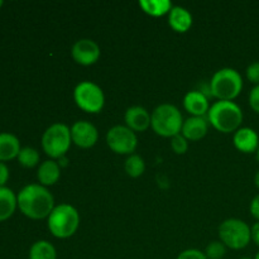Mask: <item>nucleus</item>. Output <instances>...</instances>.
I'll list each match as a JSON object with an SVG mask.
<instances>
[{
  "mask_svg": "<svg viewBox=\"0 0 259 259\" xmlns=\"http://www.w3.org/2000/svg\"><path fill=\"white\" fill-rule=\"evenodd\" d=\"M17 200L22 214L33 220L46 219L55 209L53 195L47 187L39 184H30L23 187L17 195Z\"/></svg>",
  "mask_w": 259,
  "mask_h": 259,
  "instance_id": "nucleus-1",
  "label": "nucleus"
},
{
  "mask_svg": "<svg viewBox=\"0 0 259 259\" xmlns=\"http://www.w3.org/2000/svg\"><path fill=\"white\" fill-rule=\"evenodd\" d=\"M206 119L220 133H235L243 123V111L234 101L218 100L210 106Z\"/></svg>",
  "mask_w": 259,
  "mask_h": 259,
  "instance_id": "nucleus-2",
  "label": "nucleus"
},
{
  "mask_svg": "<svg viewBox=\"0 0 259 259\" xmlns=\"http://www.w3.org/2000/svg\"><path fill=\"white\" fill-rule=\"evenodd\" d=\"M184 116L177 106L172 104H161L151 114V126L154 133L163 138H174L181 134Z\"/></svg>",
  "mask_w": 259,
  "mask_h": 259,
  "instance_id": "nucleus-3",
  "label": "nucleus"
},
{
  "mask_svg": "<svg viewBox=\"0 0 259 259\" xmlns=\"http://www.w3.org/2000/svg\"><path fill=\"white\" fill-rule=\"evenodd\" d=\"M47 225L53 237L67 239L77 232L80 227V214L72 205L60 204L55 206L47 218Z\"/></svg>",
  "mask_w": 259,
  "mask_h": 259,
  "instance_id": "nucleus-4",
  "label": "nucleus"
},
{
  "mask_svg": "<svg viewBox=\"0 0 259 259\" xmlns=\"http://www.w3.org/2000/svg\"><path fill=\"white\" fill-rule=\"evenodd\" d=\"M243 90V77L235 68H220L210 81V93L222 101H233Z\"/></svg>",
  "mask_w": 259,
  "mask_h": 259,
  "instance_id": "nucleus-5",
  "label": "nucleus"
},
{
  "mask_svg": "<svg viewBox=\"0 0 259 259\" xmlns=\"http://www.w3.org/2000/svg\"><path fill=\"white\" fill-rule=\"evenodd\" d=\"M72 144L71 128L63 123H55L46 129L42 136V148L52 159H60L70 151Z\"/></svg>",
  "mask_w": 259,
  "mask_h": 259,
  "instance_id": "nucleus-6",
  "label": "nucleus"
},
{
  "mask_svg": "<svg viewBox=\"0 0 259 259\" xmlns=\"http://www.w3.org/2000/svg\"><path fill=\"white\" fill-rule=\"evenodd\" d=\"M220 242L230 249H244L252 240V228L240 219H227L219 225Z\"/></svg>",
  "mask_w": 259,
  "mask_h": 259,
  "instance_id": "nucleus-7",
  "label": "nucleus"
},
{
  "mask_svg": "<svg viewBox=\"0 0 259 259\" xmlns=\"http://www.w3.org/2000/svg\"><path fill=\"white\" fill-rule=\"evenodd\" d=\"M73 100L77 108L89 114H98L105 105L103 89L93 81H81L73 90Z\"/></svg>",
  "mask_w": 259,
  "mask_h": 259,
  "instance_id": "nucleus-8",
  "label": "nucleus"
},
{
  "mask_svg": "<svg viewBox=\"0 0 259 259\" xmlns=\"http://www.w3.org/2000/svg\"><path fill=\"white\" fill-rule=\"evenodd\" d=\"M106 144L116 154H133L138 146L137 134L126 125H115L106 133Z\"/></svg>",
  "mask_w": 259,
  "mask_h": 259,
  "instance_id": "nucleus-9",
  "label": "nucleus"
},
{
  "mask_svg": "<svg viewBox=\"0 0 259 259\" xmlns=\"http://www.w3.org/2000/svg\"><path fill=\"white\" fill-rule=\"evenodd\" d=\"M73 61L81 66H91L96 63L100 58L101 50L100 46L93 39L82 38L75 42L71 50Z\"/></svg>",
  "mask_w": 259,
  "mask_h": 259,
  "instance_id": "nucleus-10",
  "label": "nucleus"
},
{
  "mask_svg": "<svg viewBox=\"0 0 259 259\" xmlns=\"http://www.w3.org/2000/svg\"><path fill=\"white\" fill-rule=\"evenodd\" d=\"M71 138L75 146L88 149L96 144L99 139V132L90 121L78 120L71 126Z\"/></svg>",
  "mask_w": 259,
  "mask_h": 259,
  "instance_id": "nucleus-11",
  "label": "nucleus"
},
{
  "mask_svg": "<svg viewBox=\"0 0 259 259\" xmlns=\"http://www.w3.org/2000/svg\"><path fill=\"white\" fill-rule=\"evenodd\" d=\"M233 143L235 148L242 153H254L259 148V136L254 129L240 126L233 136Z\"/></svg>",
  "mask_w": 259,
  "mask_h": 259,
  "instance_id": "nucleus-12",
  "label": "nucleus"
},
{
  "mask_svg": "<svg viewBox=\"0 0 259 259\" xmlns=\"http://www.w3.org/2000/svg\"><path fill=\"white\" fill-rule=\"evenodd\" d=\"M124 120H125V125L134 133L146 132L151 126V114L143 106L134 105L126 109Z\"/></svg>",
  "mask_w": 259,
  "mask_h": 259,
  "instance_id": "nucleus-13",
  "label": "nucleus"
},
{
  "mask_svg": "<svg viewBox=\"0 0 259 259\" xmlns=\"http://www.w3.org/2000/svg\"><path fill=\"white\" fill-rule=\"evenodd\" d=\"M209 131V121L205 116H190L184 121L181 134L191 142H197L204 138Z\"/></svg>",
  "mask_w": 259,
  "mask_h": 259,
  "instance_id": "nucleus-14",
  "label": "nucleus"
},
{
  "mask_svg": "<svg viewBox=\"0 0 259 259\" xmlns=\"http://www.w3.org/2000/svg\"><path fill=\"white\" fill-rule=\"evenodd\" d=\"M185 110L191 116H205L207 115L210 105L206 95L202 91H189L184 98Z\"/></svg>",
  "mask_w": 259,
  "mask_h": 259,
  "instance_id": "nucleus-15",
  "label": "nucleus"
},
{
  "mask_svg": "<svg viewBox=\"0 0 259 259\" xmlns=\"http://www.w3.org/2000/svg\"><path fill=\"white\" fill-rule=\"evenodd\" d=\"M61 177V167L55 159H47L38 167L37 179L39 185L48 187L53 186Z\"/></svg>",
  "mask_w": 259,
  "mask_h": 259,
  "instance_id": "nucleus-16",
  "label": "nucleus"
},
{
  "mask_svg": "<svg viewBox=\"0 0 259 259\" xmlns=\"http://www.w3.org/2000/svg\"><path fill=\"white\" fill-rule=\"evenodd\" d=\"M168 24L175 32L186 33L192 25V15L186 8L174 7L168 13Z\"/></svg>",
  "mask_w": 259,
  "mask_h": 259,
  "instance_id": "nucleus-17",
  "label": "nucleus"
},
{
  "mask_svg": "<svg viewBox=\"0 0 259 259\" xmlns=\"http://www.w3.org/2000/svg\"><path fill=\"white\" fill-rule=\"evenodd\" d=\"M20 149V142L14 134L0 133V162L17 158Z\"/></svg>",
  "mask_w": 259,
  "mask_h": 259,
  "instance_id": "nucleus-18",
  "label": "nucleus"
},
{
  "mask_svg": "<svg viewBox=\"0 0 259 259\" xmlns=\"http://www.w3.org/2000/svg\"><path fill=\"white\" fill-rule=\"evenodd\" d=\"M18 206L17 195L7 186L0 187V222L8 220Z\"/></svg>",
  "mask_w": 259,
  "mask_h": 259,
  "instance_id": "nucleus-19",
  "label": "nucleus"
},
{
  "mask_svg": "<svg viewBox=\"0 0 259 259\" xmlns=\"http://www.w3.org/2000/svg\"><path fill=\"white\" fill-rule=\"evenodd\" d=\"M139 7L146 14L151 17H163L174 8L169 0H141Z\"/></svg>",
  "mask_w": 259,
  "mask_h": 259,
  "instance_id": "nucleus-20",
  "label": "nucleus"
},
{
  "mask_svg": "<svg viewBox=\"0 0 259 259\" xmlns=\"http://www.w3.org/2000/svg\"><path fill=\"white\" fill-rule=\"evenodd\" d=\"M29 259H57V252L52 243L38 240L30 247Z\"/></svg>",
  "mask_w": 259,
  "mask_h": 259,
  "instance_id": "nucleus-21",
  "label": "nucleus"
},
{
  "mask_svg": "<svg viewBox=\"0 0 259 259\" xmlns=\"http://www.w3.org/2000/svg\"><path fill=\"white\" fill-rule=\"evenodd\" d=\"M124 169H125L128 176L133 177V179H138L146 171L144 159L141 156H138V154H131L126 158L125 164H124Z\"/></svg>",
  "mask_w": 259,
  "mask_h": 259,
  "instance_id": "nucleus-22",
  "label": "nucleus"
},
{
  "mask_svg": "<svg viewBox=\"0 0 259 259\" xmlns=\"http://www.w3.org/2000/svg\"><path fill=\"white\" fill-rule=\"evenodd\" d=\"M17 158L18 162L27 168H32L39 163V153H38L37 149L32 148V147H24V148L20 149Z\"/></svg>",
  "mask_w": 259,
  "mask_h": 259,
  "instance_id": "nucleus-23",
  "label": "nucleus"
},
{
  "mask_svg": "<svg viewBox=\"0 0 259 259\" xmlns=\"http://www.w3.org/2000/svg\"><path fill=\"white\" fill-rule=\"evenodd\" d=\"M204 253L207 259H223L227 254V247L220 240H215L207 244Z\"/></svg>",
  "mask_w": 259,
  "mask_h": 259,
  "instance_id": "nucleus-24",
  "label": "nucleus"
},
{
  "mask_svg": "<svg viewBox=\"0 0 259 259\" xmlns=\"http://www.w3.org/2000/svg\"><path fill=\"white\" fill-rule=\"evenodd\" d=\"M171 148L176 154H185L189 149V141L182 134H177L171 138Z\"/></svg>",
  "mask_w": 259,
  "mask_h": 259,
  "instance_id": "nucleus-25",
  "label": "nucleus"
},
{
  "mask_svg": "<svg viewBox=\"0 0 259 259\" xmlns=\"http://www.w3.org/2000/svg\"><path fill=\"white\" fill-rule=\"evenodd\" d=\"M247 78L249 82L259 85V61L250 63L247 67Z\"/></svg>",
  "mask_w": 259,
  "mask_h": 259,
  "instance_id": "nucleus-26",
  "label": "nucleus"
},
{
  "mask_svg": "<svg viewBox=\"0 0 259 259\" xmlns=\"http://www.w3.org/2000/svg\"><path fill=\"white\" fill-rule=\"evenodd\" d=\"M176 259H207V258L204 252H201V250L199 249H195V248H191V249H186L184 250V252L180 253Z\"/></svg>",
  "mask_w": 259,
  "mask_h": 259,
  "instance_id": "nucleus-27",
  "label": "nucleus"
},
{
  "mask_svg": "<svg viewBox=\"0 0 259 259\" xmlns=\"http://www.w3.org/2000/svg\"><path fill=\"white\" fill-rule=\"evenodd\" d=\"M249 105L253 111L259 114V85L254 86L249 93Z\"/></svg>",
  "mask_w": 259,
  "mask_h": 259,
  "instance_id": "nucleus-28",
  "label": "nucleus"
},
{
  "mask_svg": "<svg viewBox=\"0 0 259 259\" xmlns=\"http://www.w3.org/2000/svg\"><path fill=\"white\" fill-rule=\"evenodd\" d=\"M8 180H9V168L4 162H0V187L5 186Z\"/></svg>",
  "mask_w": 259,
  "mask_h": 259,
  "instance_id": "nucleus-29",
  "label": "nucleus"
},
{
  "mask_svg": "<svg viewBox=\"0 0 259 259\" xmlns=\"http://www.w3.org/2000/svg\"><path fill=\"white\" fill-rule=\"evenodd\" d=\"M249 210H250V214H252V217L259 222V194L252 200V202H250Z\"/></svg>",
  "mask_w": 259,
  "mask_h": 259,
  "instance_id": "nucleus-30",
  "label": "nucleus"
},
{
  "mask_svg": "<svg viewBox=\"0 0 259 259\" xmlns=\"http://www.w3.org/2000/svg\"><path fill=\"white\" fill-rule=\"evenodd\" d=\"M252 240L259 247V222L252 227Z\"/></svg>",
  "mask_w": 259,
  "mask_h": 259,
  "instance_id": "nucleus-31",
  "label": "nucleus"
},
{
  "mask_svg": "<svg viewBox=\"0 0 259 259\" xmlns=\"http://www.w3.org/2000/svg\"><path fill=\"white\" fill-rule=\"evenodd\" d=\"M58 164H60V167L61 168H62V167H66L67 166V162H68V159H67V157H61L60 159H58Z\"/></svg>",
  "mask_w": 259,
  "mask_h": 259,
  "instance_id": "nucleus-32",
  "label": "nucleus"
},
{
  "mask_svg": "<svg viewBox=\"0 0 259 259\" xmlns=\"http://www.w3.org/2000/svg\"><path fill=\"white\" fill-rule=\"evenodd\" d=\"M254 184H255V186L259 189V171L255 174V176H254Z\"/></svg>",
  "mask_w": 259,
  "mask_h": 259,
  "instance_id": "nucleus-33",
  "label": "nucleus"
},
{
  "mask_svg": "<svg viewBox=\"0 0 259 259\" xmlns=\"http://www.w3.org/2000/svg\"><path fill=\"white\" fill-rule=\"evenodd\" d=\"M254 259H259V252L257 253V254H255V257H254Z\"/></svg>",
  "mask_w": 259,
  "mask_h": 259,
  "instance_id": "nucleus-34",
  "label": "nucleus"
},
{
  "mask_svg": "<svg viewBox=\"0 0 259 259\" xmlns=\"http://www.w3.org/2000/svg\"><path fill=\"white\" fill-rule=\"evenodd\" d=\"M3 4H4V2H3V0H0V8L3 7Z\"/></svg>",
  "mask_w": 259,
  "mask_h": 259,
  "instance_id": "nucleus-35",
  "label": "nucleus"
},
{
  "mask_svg": "<svg viewBox=\"0 0 259 259\" xmlns=\"http://www.w3.org/2000/svg\"><path fill=\"white\" fill-rule=\"evenodd\" d=\"M257 154H258V161H259V148H258V151H257Z\"/></svg>",
  "mask_w": 259,
  "mask_h": 259,
  "instance_id": "nucleus-36",
  "label": "nucleus"
},
{
  "mask_svg": "<svg viewBox=\"0 0 259 259\" xmlns=\"http://www.w3.org/2000/svg\"><path fill=\"white\" fill-rule=\"evenodd\" d=\"M240 259H252V258H248V257H244V258H240Z\"/></svg>",
  "mask_w": 259,
  "mask_h": 259,
  "instance_id": "nucleus-37",
  "label": "nucleus"
}]
</instances>
